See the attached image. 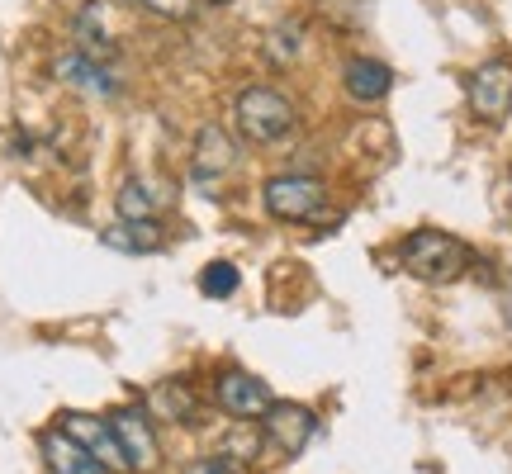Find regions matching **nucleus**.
Here are the masks:
<instances>
[{
	"instance_id": "obj_15",
	"label": "nucleus",
	"mask_w": 512,
	"mask_h": 474,
	"mask_svg": "<svg viewBox=\"0 0 512 474\" xmlns=\"http://www.w3.org/2000/svg\"><path fill=\"white\" fill-rule=\"evenodd\" d=\"M238 285H242V275H238L233 261H209V266L200 271V294L204 299H233Z\"/></svg>"
},
{
	"instance_id": "obj_6",
	"label": "nucleus",
	"mask_w": 512,
	"mask_h": 474,
	"mask_svg": "<svg viewBox=\"0 0 512 474\" xmlns=\"http://www.w3.org/2000/svg\"><path fill=\"white\" fill-rule=\"evenodd\" d=\"M57 427H62L72 441H81V446H86V451H91V456L100 460L110 474H133V460H128L124 441H119V432H114L110 418H95V413H67Z\"/></svg>"
},
{
	"instance_id": "obj_20",
	"label": "nucleus",
	"mask_w": 512,
	"mask_h": 474,
	"mask_svg": "<svg viewBox=\"0 0 512 474\" xmlns=\"http://www.w3.org/2000/svg\"><path fill=\"white\" fill-rule=\"evenodd\" d=\"M498 214H503V219H508L512 223V176H508V181H503V185H498Z\"/></svg>"
},
{
	"instance_id": "obj_3",
	"label": "nucleus",
	"mask_w": 512,
	"mask_h": 474,
	"mask_svg": "<svg viewBox=\"0 0 512 474\" xmlns=\"http://www.w3.org/2000/svg\"><path fill=\"white\" fill-rule=\"evenodd\" d=\"M261 209L275 223H313L328 214V185L318 176H271L261 185Z\"/></svg>"
},
{
	"instance_id": "obj_11",
	"label": "nucleus",
	"mask_w": 512,
	"mask_h": 474,
	"mask_svg": "<svg viewBox=\"0 0 512 474\" xmlns=\"http://www.w3.org/2000/svg\"><path fill=\"white\" fill-rule=\"evenodd\" d=\"M110 422H114V432H119V441H124L133 470H152L162 451H157V432H152L143 408H119V413H110Z\"/></svg>"
},
{
	"instance_id": "obj_13",
	"label": "nucleus",
	"mask_w": 512,
	"mask_h": 474,
	"mask_svg": "<svg viewBox=\"0 0 512 474\" xmlns=\"http://www.w3.org/2000/svg\"><path fill=\"white\" fill-rule=\"evenodd\" d=\"M342 86H347V95L356 105H375V100L389 95L394 72H389L384 62H375V57H351L347 67H342Z\"/></svg>"
},
{
	"instance_id": "obj_9",
	"label": "nucleus",
	"mask_w": 512,
	"mask_h": 474,
	"mask_svg": "<svg viewBox=\"0 0 512 474\" xmlns=\"http://www.w3.org/2000/svg\"><path fill=\"white\" fill-rule=\"evenodd\" d=\"M53 72H57V81H67V86H76V91H86V95H100V100H114V95H119V76H114L100 57L81 53V48L57 57Z\"/></svg>"
},
{
	"instance_id": "obj_5",
	"label": "nucleus",
	"mask_w": 512,
	"mask_h": 474,
	"mask_svg": "<svg viewBox=\"0 0 512 474\" xmlns=\"http://www.w3.org/2000/svg\"><path fill=\"white\" fill-rule=\"evenodd\" d=\"M214 399H219L223 413H233L242 422H256L271 413L275 394L266 389V380H256L252 370H242V365H223L219 375H214Z\"/></svg>"
},
{
	"instance_id": "obj_17",
	"label": "nucleus",
	"mask_w": 512,
	"mask_h": 474,
	"mask_svg": "<svg viewBox=\"0 0 512 474\" xmlns=\"http://www.w3.org/2000/svg\"><path fill=\"white\" fill-rule=\"evenodd\" d=\"M128 5L152 19H166V24H190L200 10V0H128Z\"/></svg>"
},
{
	"instance_id": "obj_2",
	"label": "nucleus",
	"mask_w": 512,
	"mask_h": 474,
	"mask_svg": "<svg viewBox=\"0 0 512 474\" xmlns=\"http://www.w3.org/2000/svg\"><path fill=\"white\" fill-rule=\"evenodd\" d=\"M238 128L242 138L256 147H271V143H285L294 128H299V110L290 105V95H280L275 86H247L238 95Z\"/></svg>"
},
{
	"instance_id": "obj_19",
	"label": "nucleus",
	"mask_w": 512,
	"mask_h": 474,
	"mask_svg": "<svg viewBox=\"0 0 512 474\" xmlns=\"http://www.w3.org/2000/svg\"><path fill=\"white\" fill-rule=\"evenodd\" d=\"M181 474H238L233 460H190Z\"/></svg>"
},
{
	"instance_id": "obj_4",
	"label": "nucleus",
	"mask_w": 512,
	"mask_h": 474,
	"mask_svg": "<svg viewBox=\"0 0 512 474\" xmlns=\"http://www.w3.org/2000/svg\"><path fill=\"white\" fill-rule=\"evenodd\" d=\"M465 100L479 124H503L512 114V57H489L479 62L465 81Z\"/></svg>"
},
{
	"instance_id": "obj_7",
	"label": "nucleus",
	"mask_w": 512,
	"mask_h": 474,
	"mask_svg": "<svg viewBox=\"0 0 512 474\" xmlns=\"http://www.w3.org/2000/svg\"><path fill=\"white\" fill-rule=\"evenodd\" d=\"M233 166H238V143H233V133L219 124H200L195 147H190V181L219 185L223 176H233Z\"/></svg>"
},
{
	"instance_id": "obj_10",
	"label": "nucleus",
	"mask_w": 512,
	"mask_h": 474,
	"mask_svg": "<svg viewBox=\"0 0 512 474\" xmlns=\"http://www.w3.org/2000/svg\"><path fill=\"white\" fill-rule=\"evenodd\" d=\"M38 451H43V465H48V474H110L100 460L81 446V441H72L62 427H53V432H43L38 437Z\"/></svg>"
},
{
	"instance_id": "obj_14",
	"label": "nucleus",
	"mask_w": 512,
	"mask_h": 474,
	"mask_svg": "<svg viewBox=\"0 0 512 474\" xmlns=\"http://www.w3.org/2000/svg\"><path fill=\"white\" fill-rule=\"evenodd\" d=\"M114 214L119 219H157L162 214V200H157V190L147 181H124L119 185V195H114Z\"/></svg>"
},
{
	"instance_id": "obj_12",
	"label": "nucleus",
	"mask_w": 512,
	"mask_h": 474,
	"mask_svg": "<svg viewBox=\"0 0 512 474\" xmlns=\"http://www.w3.org/2000/svg\"><path fill=\"white\" fill-rule=\"evenodd\" d=\"M100 242L110 252H124V256H152L166 247V228L157 219H119L114 228L100 233Z\"/></svg>"
},
{
	"instance_id": "obj_18",
	"label": "nucleus",
	"mask_w": 512,
	"mask_h": 474,
	"mask_svg": "<svg viewBox=\"0 0 512 474\" xmlns=\"http://www.w3.org/2000/svg\"><path fill=\"white\" fill-rule=\"evenodd\" d=\"M152 403H157L171 422H176V418H181V422L195 418V399L185 394V384H157V389H152Z\"/></svg>"
},
{
	"instance_id": "obj_1",
	"label": "nucleus",
	"mask_w": 512,
	"mask_h": 474,
	"mask_svg": "<svg viewBox=\"0 0 512 474\" xmlns=\"http://www.w3.org/2000/svg\"><path fill=\"white\" fill-rule=\"evenodd\" d=\"M399 261L408 275H418L427 285H451L470 271L475 252L460 242V237L441 233V228H413V233L399 242Z\"/></svg>"
},
{
	"instance_id": "obj_16",
	"label": "nucleus",
	"mask_w": 512,
	"mask_h": 474,
	"mask_svg": "<svg viewBox=\"0 0 512 474\" xmlns=\"http://www.w3.org/2000/svg\"><path fill=\"white\" fill-rule=\"evenodd\" d=\"M299 43H304V29H299V24H280V29L266 38V62H271V67H290L294 57H299Z\"/></svg>"
},
{
	"instance_id": "obj_8",
	"label": "nucleus",
	"mask_w": 512,
	"mask_h": 474,
	"mask_svg": "<svg viewBox=\"0 0 512 474\" xmlns=\"http://www.w3.org/2000/svg\"><path fill=\"white\" fill-rule=\"evenodd\" d=\"M261 432H266V441L280 456H299L313 441V432H318V418L304 403H271V413L261 418Z\"/></svg>"
}]
</instances>
